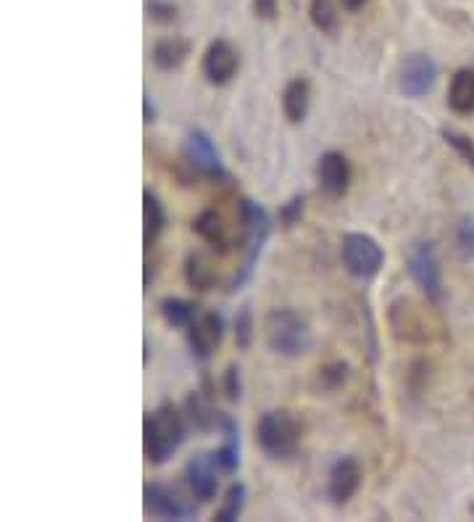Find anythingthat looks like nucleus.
Wrapping results in <instances>:
<instances>
[{
	"mask_svg": "<svg viewBox=\"0 0 474 522\" xmlns=\"http://www.w3.org/2000/svg\"><path fill=\"white\" fill-rule=\"evenodd\" d=\"M406 267H409L411 280H414L417 288L427 296V301L440 304V301H443V275H440V261L432 243L417 240V243L409 248Z\"/></svg>",
	"mask_w": 474,
	"mask_h": 522,
	"instance_id": "6e6552de",
	"label": "nucleus"
},
{
	"mask_svg": "<svg viewBox=\"0 0 474 522\" xmlns=\"http://www.w3.org/2000/svg\"><path fill=\"white\" fill-rule=\"evenodd\" d=\"M311 24H314L322 35H335L340 27V11L335 0H311L309 6Z\"/></svg>",
	"mask_w": 474,
	"mask_h": 522,
	"instance_id": "b1692460",
	"label": "nucleus"
},
{
	"mask_svg": "<svg viewBox=\"0 0 474 522\" xmlns=\"http://www.w3.org/2000/svg\"><path fill=\"white\" fill-rule=\"evenodd\" d=\"M224 338V317L222 312H203L193 319V325L187 327V343L198 362H209L214 351L219 348Z\"/></svg>",
	"mask_w": 474,
	"mask_h": 522,
	"instance_id": "1a4fd4ad",
	"label": "nucleus"
},
{
	"mask_svg": "<svg viewBox=\"0 0 474 522\" xmlns=\"http://www.w3.org/2000/svg\"><path fill=\"white\" fill-rule=\"evenodd\" d=\"M340 254H343L345 269L359 280H372L385 264V251L372 235L364 232H348L340 243Z\"/></svg>",
	"mask_w": 474,
	"mask_h": 522,
	"instance_id": "0eeeda50",
	"label": "nucleus"
},
{
	"mask_svg": "<svg viewBox=\"0 0 474 522\" xmlns=\"http://www.w3.org/2000/svg\"><path fill=\"white\" fill-rule=\"evenodd\" d=\"M164 227H166L164 203L158 201L156 193L143 190V246L153 248V243H156L158 235L164 232Z\"/></svg>",
	"mask_w": 474,
	"mask_h": 522,
	"instance_id": "412c9836",
	"label": "nucleus"
},
{
	"mask_svg": "<svg viewBox=\"0 0 474 522\" xmlns=\"http://www.w3.org/2000/svg\"><path fill=\"white\" fill-rule=\"evenodd\" d=\"M303 209H306V198L303 196L288 198V201L280 206V214H277V217H280V225L285 227V230H290V227L298 225L303 217Z\"/></svg>",
	"mask_w": 474,
	"mask_h": 522,
	"instance_id": "c756f323",
	"label": "nucleus"
},
{
	"mask_svg": "<svg viewBox=\"0 0 474 522\" xmlns=\"http://www.w3.org/2000/svg\"><path fill=\"white\" fill-rule=\"evenodd\" d=\"M361 488V464L353 457H338L327 472V499L345 507Z\"/></svg>",
	"mask_w": 474,
	"mask_h": 522,
	"instance_id": "9b49d317",
	"label": "nucleus"
},
{
	"mask_svg": "<svg viewBox=\"0 0 474 522\" xmlns=\"http://www.w3.org/2000/svg\"><path fill=\"white\" fill-rule=\"evenodd\" d=\"M440 135H443V140H446L448 145H451L453 151L459 153L461 159L467 161L469 167L474 169V140L469 138V135H464V132H456V130H440Z\"/></svg>",
	"mask_w": 474,
	"mask_h": 522,
	"instance_id": "c85d7f7f",
	"label": "nucleus"
},
{
	"mask_svg": "<svg viewBox=\"0 0 474 522\" xmlns=\"http://www.w3.org/2000/svg\"><path fill=\"white\" fill-rule=\"evenodd\" d=\"M193 232L201 240H206L211 248H219V251H227L230 240H227V225H224V217L216 209H203L193 222Z\"/></svg>",
	"mask_w": 474,
	"mask_h": 522,
	"instance_id": "aec40b11",
	"label": "nucleus"
},
{
	"mask_svg": "<svg viewBox=\"0 0 474 522\" xmlns=\"http://www.w3.org/2000/svg\"><path fill=\"white\" fill-rule=\"evenodd\" d=\"M190 56V43H187L185 37H161L156 40V45L151 48V61L161 69V72H174V69H180L182 64L187 61Z\"/></svg>",
	"mask_w": 474,
	"mask_h": 522,
	"instance_id": "a211bd4d",
	"label": "nucleus"
},
{
	"mask_svg": "<svg viewBox=\"0 0 474 522\" xmlns=\"http://www.w3.org/2000/svg\"><path fill=\"white\" fill-rule=\"evenodd\" d=\"M222 393L227 396V401H240V396H243V377H240L237 364H230L222 372Z\"/></svg>",
	"mask_w": 474,
	"mask_h": 522,
	"instance_id": "2f4dec72",
	"label": "nucleus"
},
{
	"mask_svg": "<svg viewBox=\"0 0 474 522\" xmlns=\"http://www.w3.org/2000/svg\"><path fill=\"white\" fill-rule=\"evenodd\" d=\"M145 11H148V19L156 24L177 22V6L169 0H145Z\"/></svg>",
	"mask_w": 474,
	"mask_h": 522,
	"instance_id": "7c9ffc66",
	"label": "nucleus"
},
{
	"mask_svg": "<svg viewBox=\"0 0 474 522\" xmlns=\"http://www.w3.org/2000/svg\"><path fill=\"white\" fill-rule=\"evenodd\" d=\"M348 375H351V367H348V364L345 362H332V364H327V367H322V370H319V377H316V380H319V388H322V391H338V388H343L345 383H348Z\"/></svg>",
	"mask_w": 474,
	"mask_h": 522,
	"instance_id": "bb28decb",
	"label": "nucleus"
},
{
	"mask_svg": "<svg viewBox=\"0 0 474 522\" xmlns=\"http://www.w3.org/2000/svg\"><path fill=\"white\" fill-rule=\"evenodd\" d=\"M185 409H187V417H190V422H193L195 430H201V433H214V430H222L224 412L216 409L214 399H211L209 393H203V391L187 393Z\"/></svg>",
	"mask_w": 474,
	"mask_h": 522,
	"instance_id": "2eb2a0df",
	"label": "nucleus"
},
{
	"mask_svg": "<svg viewBox=\"0 0 474 522\" xmlns=\"http://www.w3.org/2000/svg\"><path fill=\"white\" fill-rule=\"evenodd\" d=\"M301 422L285 409H269L256 422V443L264 451V457L280 462L295 457L301 449Z\"/></svg>",
	"mask_w": 474,
	"mask_h": 522,
	"instance_id": "20e7f679",
	"label": "nucleus"
},
{
	"mask_svg": "<svg viewBox=\"0 0 474 522\" xmlns=\"http://www.w3.org/2000/svg\"><path fill=\"white\" fill-rule=\"evenodd\" d=\"M201 69L209 85L222 87L227 85V82H232V77H235L237 69H240V56H237V51L232 48V43H227V40H214V43H209L206 53H203Z\"/></svg>",
	"mask_w": 474,
	"mask_h": 522,
	"instance_id": "f8f14e48",
	"label": "nucleus"
},
{
	"mask_svg": "<svg viewBox=\"0 0 474 522\" xmlns=\"http://www.w3.org/2000/svg\"><path fill=\"white\" fill-rule=\"evenodd\" d=\"M280 11V3L277 0H253V14L264 19V22H272L274 16Z\"/></svg>",
	"mask_w": 474,
	"mask_h": 522,
	"instance_id": "473e14b6",
	"label": "nucleus"
},
{
	"mask_svg": "<svg viewBox=\"0 0 474 522\" xmlns=\"http://www.w3.org/2000/svg\"><path fill=\"white\" fill-rule=\"evenodd\" d=\"M143 122L145 124L156 122V106H153L151 93H143Z\"/></svg>",
	"mask_w": 474,
	"mask_h": 522,
	"instance_id": "72a5a7b5",
	"label": "nucleus"
},
{
	"mask_svg": "<svg viewBox=\"0 0 474 522\" xmlns=\"http://www.w3.org/2000/svg\"><path fill=\"white\" fill-rule=\"evenodd\" d=\"M340 3V8H343V11H348V14H356V11H361V8H364V3H367V0H338Z\"/></svg>",
	"mask_w": 474,
	"mask_h": 522,
	"instance_id": "f704fd0d",
	"label": "nucleus"
},
{
	"mask_svg": "<svg viewBox=\"0 0 474 522\" xmlns=\"http://www.w3.org/2000/svg\"><path fill=\"white\" fill-rule=\"evenodd\" d=\"M185 443V420L174 404H161L143 422V449L151 464H166Z\"/></svg>",
	"mask_w": 474,
	"mask_h": 522,
	"instance_id": "f03ea898",
	"label": "nucleus"
},
{
	"mask_svg": "<svg viewBox=\"0 0 474 522\" xmlns=\"http://www.w3.org/2000/svg\"><path fill=\"white\" fill-rule=\"evenodd\" d=\"M264 341L269 351L280 356H303L311 348L309 319L290 306L272 309L264 319Z\"/></svg>",
	"mask_w": 474,
	"mask_h": 522,
	"instance_id": "7ed1b4c3",
	"label": "nucleus"
},
{
	"mask_svg": "<svg viewBox=\"0 0 474 522\" xmlns=\"http://www.w3.org/2000/svg\"><path fill=\"white\" fill-rule=\"evenodd\" d=\"M156 275V269H153V264L151 261H145V280H143V285H145V290L151 288V277Z\"/></svg>",
	"mask_w": 474,
	"mask_h": 522,
	"instance_id": "c9c22d12",
	"label": "nucleus"
},
{
	"mask_svg": "<svg viewBox=\"0 0 474 522\" xmlns=\"http://www.w3.org/2000/svg\"><path fill=\"white\" fill-rule=\"evenodd\" d=\"M182 159L187 161V167L193 169L195 174L206 177V180H227L222 153L216 151L211 135L206 130H201V127H193V130L185 132V138H182Z\"/></svg>",
	"mask_w": 474,
	"mask_h": 522,
	"instance_id": "423d86ee",
	"label": "nucleus"
},
{
	"mask_svg": "<svg viewBox=\"0 0 474 522\" xmlns=\"http://www.w3.org/2000/svg\"><path fill=\"white\" fill-rule=\"evenodd\" d=\"M453 248L461 261L474 259V217H461L453 227Z\"/></svg>",
	"mask_w": 474,
	"mask_h": 522,
	"instance_id": "a878e982",
	"label": "nucleus"
},
{
	"mask_svg": "<svg viewBox=\"0 0 474 522\" xmlns=\"http://www.w3.org/2000/svg\"><path fill=\"white\" fill-rule=\"evenodd\" d=\"M185 483L187 491L193 493L201 504H209L216 499L219 491V467H216L211 454H195L190 462L185 464Z\"/></svg>",
	"mask_w": 474,
	"mask_h": 522,
	"instance_id": "ddd939ff",
	"label": "nucleus"
},
{
	"mask_svg": "<svg viewBox=\"0 0 474 522\" xmlns=\"http://www.w3.org/2000/svg\"><path fill=\"white\" fill-rule=\"evenodd\" d=\"M145 499V512L158 520H193L198 515V507H195V496L190 493L187 496L182 488L169 486V483H145L143 488Z\"/></svg>",
	"mask_w": 474,
	"mask_h": 522,
	"instance_id": "39448f33",
	"label": "nucleus"
},
{
	"mask_svg": "<svg viewBox=\"0 0 474 522\" xmlns=\"http://www.w3.org/2000/svg\"><path fill=\"white\" fill-rule=\"evenodd\" d=\"M158 314L164 317V322L169 327H182V330H187L201 312H198V304L187 301V298L166 296L158 301Z\"/></svg>",
	"mask_w": 474,
	"mask_h": 522,
	"instance_id": "4be33fe9",
	"label": "nucleus"
},
{
	"mask_svg": "<svg viewBox=\"0 0 474 522\" xmlns=\"http://www.w3.org/2000/svg\"><path fill=\"white\" fill-rule=\"evenodd\" d=\"M448 109L459 116L474 114V69H459L448 85Z\"/></svg>",
	"mask_w": 474,
	"mask_h": 522,
	"instance_id": "6ab92c4d",
	"label": "nucleus"
},
{
	"mask_svg": "<svg viewBox=\"0 0 474 522\" xmlns=\"http://www.w3.org/2000/svg\"><path fill=\"white\" fill-rule=\"evenodd\" d=\"M222 433H224V443L214 451V454H211V457H214L219 472H224V475H235L237 467H240V428H237L235 417L224 414Z\"/></svg>",
	"mask_w": 474,
	"mask_h": 522,
	"instance_id": "dca6fc26",
	"label": "nucleus"
},
{
	"mask_svg": "<svg viewBox=\"0 0 474 522\" xmlns=\"http://www.w3.org/2000/svg\"><path fill=\"white\" fill-rule=\"evenodd\" d=\"M316 177H319V188L330 198H343L351 188V164L343 153L327 151L316 164Z\"/></svg>",
	"mask_w": 474,
	"mask_h": 522,
	"instance_id": "4468645a",
	"label": "nucleus"
},
{
	"mask_svg": "<svg viewBox=\"0 0 474 522\" xmlns=\"http://www.w3.org/2000/svg\"><path fill=\"white\" fill-rule=\"evenodd\" d=\"M438 80V64L432 61L430 56H424V53H411L401 66V93L406 98H424V95L430 93L432 85Z\"/></svg>",
	"mask_w": 474,
	"mask_h": 522,
	"instance_id": "9d476101",
	"label": "nucleus"
},
{
	"mask_svg": "<svg viewBox=\"0 0 474 522\" xmlns=\"http://www.w3.org/2000/svg\"><path fill=\"white\" fill-rule=\"evenodd\" d=\"M143 351H145L143 364H148V359H151V343H148V338H145V341H143Z\"/></svg>",
	"mask_w": 474,
	"mask_h": 522,
	"instance_id": "e433bc0d",
	"label": "nucleus"
},
{
	"mask_svg": "<svg viewBox=\"0 0 474 522\" xmlns=\"http://www.w3.org/2000/svg\"><path fill=\"white\" fill-rule=\"evenodd\" d=\"M237 219H240V227H243V261H240V267H237L230 283H227V293H235V290H240L251 280L253 269H256L261 254H264L269 232H272V219H269L266 209L261 203L251 201V198H240L237 201Z\"/></svg>",
	"mask_w": 474,
	"mask_h": 522,
	"instance_id": "f257e3e1",
	"label": "nucleus"
},
{
	"mask_svg": "<svg viewBox=\"0 0 474 522\" xmlns=\"http://www.w3.org/2000/svg\"><path fill=\"white\" fill-rule=\"evenodd\" d=\"M311 106V85L306 77H295L282 90V111L290 124H301L309 114Z\"/></svg>",
	"mask_w": 474,
	"mask_h": 522,
	"instance_id": "f3484780",
	"label": "nucleus"
},
{
	"mask_svg": "<svg viewBox=\"0 0 474 522\" xmlns=\"http://www.w3.org/2000/svg\"><path fill=\"white\" fill-rule=\"evenodd\" d=\"M185 280L193 290H198V293H206V290L214 288L216 272L201 254H190L185 261Z\"/></svg>",
	"mask_w": 474,
	"mask_h": 522,
	"instance_id": "5701e85b",
	"label": "nucleus"
},
{
	"mask_svg": "<svg viewBox=\"0 0 474 522\" xmlns=\"http://www.w3.org/2000/svg\"><path fill=\"white\" fill-rule=\"evenodd\" d=\"M235 343L240 351L251 348L253 343V312L251 306H240L235 314Z\"/></svg>",
	"mask_w": 474,
	"mask_h": 522,
	"instance_id": "cd10ccee",
	"label": "nucleus"
},
{
	"mask_svg": "<svg viewBox=\"0 0 474 522\" xmlns=\"http://www.w3.org/2000/svg\"><path fill=\"white\" fill-rule=\"evenodd\" d=\"M245 499H248V488H245L240 480H235V483L224 491L222 507L216 509L214 520L216 522H235L237 517L243 515Z\"/></svg>",
	"mask_w": 474,
	"mask_h": 522,
	"instance_id": "393cba45",
	"label": "nucleus"
}]
</instances>
